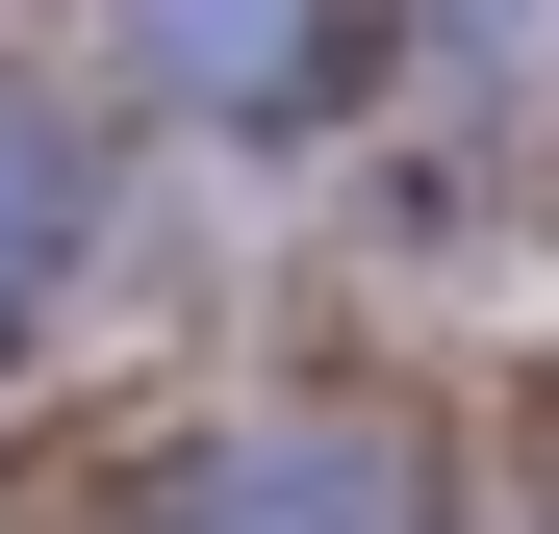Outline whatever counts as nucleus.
I'll return each instance as SVG.
<instances>
[{"label": "nucleus", "mask_w": 559, "mask_h": 534, "mask_svg": "<svg viewBox=\"0 0 559 534\" xmlns=\"http://www.w3.org/2000/svg\"><path fill=\"white\" fill-rule=\"evenodd\" d=\"M306 0H153V76H204V103H306Z\"/></svg>", "instance_id": "7ed1b4c3"}, {"label": "nucleus", "mask_w": 559, "mask_h": 534, "mask_svg": "<svg viewBox=\"0 0 559 534\" xmlns=\"http://www.w3.org/2000/svg\"><path fill=\"white\" fill-rule=\"evenodd\" d=\"M76 254H103V103H51V76H0V331H26Z\"/></svg>", "instance_id": "f03ea898"}, {"label": "nucleus", "mask_w": 559, "mask_h": 534, "mask_svg": "<svg viewBox=\"0 0 559 534\" xmlns=\"http://www.w3.org/2000/svg\"><path fill=\"white\" fill-rule=\"evenodd\" d=\"M153 534H432V509H407L382 432H331V407H306V432H204Z\"/></svg>", "instance_id": "f257e3e1"}]
</instances>
